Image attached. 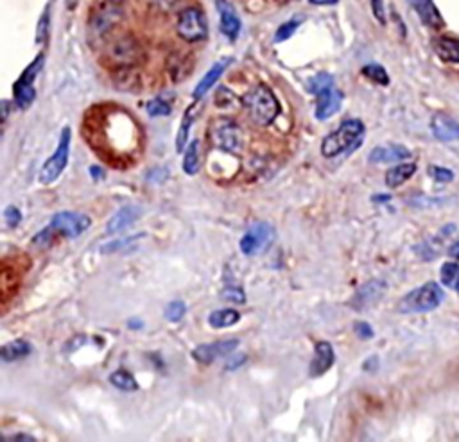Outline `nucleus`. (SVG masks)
<instances>
[{
  "label": "nucleus",
  "instance_id": "nucleus-1",
  "mask_svg": "<svg viewBox=\"0 0 459 442\" xmlns=\"http://www.w3.org/2000/svg\"><path fill=\"white\" fill-rule=\"evenodd\" d=\"M364 124L357 119H348L337 127L334 133L321 141V154L325 158H336L343 153H352L362 144L364 138Z\"/></svg>",
  "mask_w": 459,
  "mask_h": 442
},
{
  "label": "nucleus",
  "instance_id": "nucleus-2",
  "mask_svg": "<svg viewBox=\"0 0 459 442\" xmlns=\"http://www.w3.org/2000/svg\"><path fill=\"white\" fill-rule=\"evenodd\" d=\"M243 104L250 113V119L262 127L273 124V120L277 119L278 113H280V104H278L277 97L273 95L271 90L264 85H258L250 90L244 95Z\"/></svg>",
  "mask_w": 459,
  "mask_h": 442
},
{
  "label": "nucleus",
  "instance_id": "nucleus-3",
  "mask_svg": "<svg viewBox=\"0 0 459 442\" xmlns=\"http://www.w3.org/2000/svg\"><path fill=\"white\" fill-rule=\"evenodd\" d=\"M309 90L317 97L316 119L327 120L336 115L343 102V93L334 85V77L329 74H317L309 81Z\"/></svg>",
  "mask_w": 459,
  "mask_h": 442
},
{
  "label": "nucleus",
  "instance_id": "nucleus-4",
  "mask_svg": "<svg viewBox=\"0 0 459 442\" xmlns=\"http://www.w3.org/2000/svg\"><path fill=\"white\" fill-rule=\"evenodd\" d=\"M445 299V292L438 283L429 281L426 285L418 286V289L411 290L409 293H406L400 299L399 310L400 313H426L433 312L438 306L441 305V301Z\"/></svg>",
  "mask_w": 459,
  "mask_h": 442
},
{
  "label": "nucleus",
  "instance_id": "nucleus-5",
  "mask_svg": "<svg viewBox=\"0 0 459 442\" xmlns=\"http://www.w3.org/2000/svg\"><path fill=\"white\" fill-rule=\"evenodd\" d=\"M68 156H70V127H63L56 151L40 168L41 185H51L63 174L65 167L68 163Z\"/></svg>",
  "mask_w": 459,
  "mask_h": 442
},
{
  "label": "nucleus",
  "instance_id": "nucleus-6",
  "mask_svg": "<svg viewBox=\"0 0 459 442\" xmlns=\"http://www.w3.org/2000/svg\"><path fill=\"white\" fill-rule=\"evenodd\" d=\"M176 31H178L181 40L196 43V41L205 40L206 34H209V26H206L205 15L199 9L187 8L179 13Z\"/></svg>",
  "mask_w": 459,
  "mask_h": 442
},
{
  "label": "nucleus",
  "instance_id": "nucleus-7",
  "mask_svg": "<svg viewBox=\"0 0 459 442\" xmlns=\"http://www.w3.org/2000/svg\"><path fill=\"white\" fill-rule=\"evenodd\" d=\"M124 8L120 0H105L90 18V31L95 36H105L108 31H112L120 22Z\"/></svg>",
  "mask_w": 459,
  "mask_h": 442
},
{
  "label": "nucleus",
  "instance_id": "nucleus-8",
  "mask_svg": "<svg viewBox=\"0 0 459 442\" xmlns=\"http://www.w3.org/2000/svg\"><path fill=\"white\" fill-rule=\"evenodd\" d=\"M273 237H275V230L271 224L255 222L253 226L248 227L244 237L241 238V251L246 257H257L271 244Z\"/></svg>",
  "mask_w": 459,
  "mask_h": 442
},
{
  "label": "nucleus",
  "instance_id": "nucleus-9",
  "mask_svg": "<svg viewBox=\"0 0 459 442\" xmlns=\"http://www.w3.org/2000/svg\"><path fill=\"white\" fill-rule=\"evenodd\" d=\"M92 226V220L88 215L79 212H60L51 220V227L58 231V235H63L67 238H78Z\"/></svg>",
  "mask_w": 459,
  "mask_h": 442
},
{
  "label": "nucleus",
  "instance_id": "nucleus-10",
  "mask_svg": "<svg viewBox=\"0 0 459 442\" xmlns=\"http://www.w3.org/2000/svg\"><path fill=\"white\" fill-rule=\"evenodd\" d=\"M213 141H216L219 149L226 151V153L239 154L244 149V133L236 122L223 120L216 126Z\"/></svg>",
  "mask_w": 459,
  "mask_h": 442
},
{
  "label": "nucleus",
  "instance_id": "nucleus-11",
  "mask_svg": "<svg viewBox=\"0 0 459 442\" xmlns=\"http://www.w3.org/2000/svg\"><path fill=\"white\" fill-rule=\"evenodd\" d=\"M41 63H43V58L41 56L36 58V60H34V63L31 65V67L27 68L22 75H20L19 81L15 82V88H13V92H15V102L20 109H27L31 104H33L34 99H36V92H34L33 82H34V79H36L38 72H40Z\"/></svg>",
  "mask_w": 459,
  "mask_h": 442
},
{
  "label": "nucleus",
  "instance_id": "nucleus-12",
  "mask_svg": "<svg viewBox=\"0 0 459 442\" xmlns=\"http://www.w3.org/2000/svg\"><path fill=\"white\" fill-rule=\"evenodd\" d=\"M236 347H239V340L237 338H230V340H217L212 344H203L198 346L192 351V358L199 364H212L217 358L228 357L236 351Z\"/></svg>",
  "mask_w": 459,
  "mask_h": 442
},
{
  "label": "nucleus",
  "instance_id": "nucleus-13",
  "mask_svg": "<svg viewBox=\"0 0 459 442\" xmlns=\"http://www.w3.org/2000/svg\"><path fill=\"white\" fill-rule=\"evenodd\" d=\"M142 56L140 45L133 38H120L110 50V58L119 65L120 68H131Z\"/></svg>",
  "mask_w": 459,
  "mask_h": 442
},
{
  "label": "nucleus",
  "instance_id": "nucleus-14",
  "mask_svg": "<svg viewBox=\"0 0 459 442\" xmlns=\"http://www.w3.org/2000/svg\"><path fill=\"white\" fill-rule=\"evenodd\" d=\"M386 292V283L381 279H374L368 281L354 293V298L350 299V306L354 310H366L374 306L379 299L384 296Z\"/></svg>",
  "mask_w": 459,
  "mask_h": 442
},
{
  "label": "nucleus",
  "instance_id": "nucleus-15",
  "mask_svg": "<svg viewBox=\"0 0 459 442\" xmlns=\"http://www.w3.org/2000/svg\"><path fill=\"white\" fill-rule=\"evenodd\" d=\"M314 351H316V357H314L312 364H310L309 374L312 376V378H317V376L325 374L327 371L332 369L334 362H336V353H334L332 344L327 340L316 342Z\"/></svg>",
  "mask_w": 459,
  "mask_h": 442
},
{
  "label": "nucleus",
  "instance_id": "nucleus-16",
  "mask_svg": "<svg viewBox=\"0 0 459 442\" xmlns=\"http://www.w3.org/2000/svg\"><path fill=\"white\" fill-rule=\"evenodd\" d=\"M431 129H433L434 136L441 141L459 140V124L454 119L445 115V113H438V115L433 117Z\"/></svg>",
  "mask_w": 459,
  "mask_h": 442
},
{
  "label": "nucleus",
  "instance_id": "nucleus-17",
  "mask_svg": "<svg viewBox=\"0 0 459 442\" xmlns=\"http://www.w3.org/2000/svg\"><path fill=\"white\" fill-rule=\"evenodd\" d=\"M140 215H142V210H140L139 206H134V205L124 206V208H120L119 212L110 219L108 226H106V231H108L110 235L120 233V231H124L126 227L133 226V224L140 219Z\"/></svg>",
  "mask_w": 459,
  "mask_h": 442
},
{
  "label": "nucleus",
  "instance_id": "nucleus-18",
  "mask_svg": "<svg viewBox=\"0 0 459 442\" xmlns=\"http://www.w3.org/2000/svg\"><path fill=\"white\" fill-rule=\"evenodd\" d=\"M217 9H219L221 15V31H223V34L230 40H236L241 31V20L237 16L236 9L228 4L226 0H217Z\"/></svg>",
  "mask_w": 459,
  "mask_h": 442
},
{
  "label": "nucleus",
  "instance_id": "nucleus-19",
  "mask_svg": "<svg viewBox=\"0 0 459 442\" xmlns=\"http://www.w3.org/2000/svg\"><path fill=\"white\" fill-rule=\"evenodd\" d=\"M371 163H395L411 158V151L403 145H388V147H375L370 153Z\"/></svg>",
  "mask_w": 459,
  "mask_h": 442
},
{
  "label": "nucleus",
  "instance_id": "nucleus-20",
  "mask_svg": "<svg viewBox=\"0 0 459 442\" xmlns=\"http://www.w3.org/2000/svg\"><path fill=\"white\" fill-rule=\"evenodd\" d=\"M411 6L418 13L420 20L426 23L431 29H440L443 26V18H441L440 11H438L436 4L433 0H411Z\"/></svg>",
  "mask_w": 459,
  "mask_h": 442
},
{
  "label": "nucleus",
  "instance_id": "nucleus-21",
  "mask_svg": "<svg viewBox=\"0 0 459 442\" xmlns=\"http://www.w3.org/2000/svg\"><path fill=\"white\" fill-rule=\"evenodd\" d=\"M434 50L445 63L459 65V40L450 36H441L434 41Z\"/></svg>",
  "mask_w": 459,
  "mask_h": 442
},
{
  "label": "nucleus",
  "instance_id": "nucleus-22",
  "mask_svg": "<svg viewBox=\"0 0 459 442\" xmlns=\"http://www.w3.org/2000/svg\"><path fill=\"white\" fill-rule=\"evenodd\" d=\"M31 351H33V347H31L29 342L19 338V340H13L9 342V344H6V346L0 350V358H2V362H6V364H11V362H19L27 358L31 355Z\"/></svg>",
  "mask_w": 459,
  "mask_h": 442
},
{
  "label": "nucleus",
  "instance_id": "nucleus-23",
  "mask_svg": "<svg viewBox=\"0 0 459 442\" xmlns=\"http://www.w3.org/2000/svg\"><path fill=\"white\" fill-rule=\"evenodd\" d=\"M228 65H230V60H221V61H217V63L213 65L209 72H206L205 77L198 82V86H196V90H194L196 99H201V97L205 95L210 88H213V85L219 81V77L223 75V72L226 70Z\"/></svg>",
  "mask_w": 459,
  "mask_h": 442
},
{
  "label": "nucleus",
  "instance_id": "nucleus-24",
  "mask_svg": "<svg viewBox=\"0 0 459 442\" xmlns=\"http://www.w3.org/2000/svg\"><path fill=\"white\" fill-rule=\"evenodd\" d=\"M416 172V165L415 163H400L396 167L389 168L388 174H386V185L389 188H399L402 186L403 183L409 181Z\"/></svg>",
  "mask_w": 459,
  "mask_h": 442
},
{
  "label": "nucleus",
  "instance_id": "nucleus-25",
  "mask_svg": "<svg viewBox=\"0 0 459 442\" xmlns=\"http://www.w3.org/2000/svg\"><path fill=\"white\" fill-rule=\"evenodd\" d=\"M241 313L237 310L226 308V310H217V312H212L209 317V324L216 330H221V328H230L233 324L239 323Z\"/></svg>",
  "mask_w": 459,
  "mask_h": 442
},
{
  "label": "nucleus",
  "instance_id": "nucleus-26",
  "mask_svg": "<svg viewBox=\"0 0 459 442\" xmlns=\"http://www.w3.org/2000/svg\"><path fill=\"white\" fill-rule=\"evenodd\" d=\"M110 383L115 389L122 390V392H137L139 390V382L134 379V376L131 374L126 369H119V371L110 374Z\"/></svg>",
  "mask_w": 459,
  "mask_h": 442
},
{
  "label": "nucleus",
  "instance_id": "nucleus-27",
  "mask_svg": "<svg viewBox=\"0 0 459 442\" xmlns=\"http://www.w3.org/2000/svg\"><path fill=\"white\" fill-rule=\"evenodd\" d=\"M194 109L196 104L191 106V108L185 112V115H183L181 126H179L178 136H176V151H178V153H181V151L187 147V138L189 134H191L192 124H194Z\"/></svg>",
  "mask_w": 459,
  "mask_h": 442
},
{
  "label": "nucleus",
  "instance_id": "nucleus-28",
  "mask_svg": "<svg viewBox=\"0 0 459 442\" xmlns=\"http://www.w3.org/2000/svg\"><path fill=\"white\" fill-rule=\"evenodd\" d=\"M199 171V140H192L187 145V153L183 158V172L187 176H196Z\"/></svg>",
  "mask_w": 459,
  "mask_h": 442
},
{
  "label": "nucleus",
  "instance_id": "nucleus-29",
  "mask_svg": "<svg viewBox=\"0 0 459 442\" xmlns=\"http://www.w3.org/2000/svg\"><path fill=\"white\" fill-rule=\"evenodd\" d=\"M362 74L370 79V81L377 82V85H382V86L389 85L388 72H386L381 65H366V67L362 68Z\"/></svg>",
  "mask_w": 459,
  "mask_h": 442
},
{
  "label": "nucleus",
  "instance_id": "nucleus-30",
  "mask_svg": "<svg viewBox=\"0 0 459 442\" xmlns=\"http://www.w3.org/2000/svg\"><path fill=\"white\" fill-rule=\"evenodd\" d=\"M221 299L228 303H233V305H244L246 303V293L241 286H226L221 292Z\"/></svg>",
  "mask_w": 459,
  "mask_h": 442
},
{
  "label": "nucleus",
  "instance_id": "nucleus-31",
  "mask_svg": "<svg viewBox=\"0 0 459 442\" xmlns=\"http://www.w3.org/2000/svg\"><path fill=\"white\" fill-rule=\"evenodd\" d=\"M147 113L151 117H167L171 115V104L165 101L164 97H157V99L147 102Z\"/></svg>",
  "mask_w": 459,
  "mask_h": 442
},
{
  "label": "nucleus",
  "instance_id": "nucleus-32",
  "mask_svg": "<svg viewBox=\"0 0 459 442\" xmlns=\"http://www.w3.org/2000/svg\"><path fill=\"white\" fill-rule=\"evenodd\" d=\"M459 276V265L455 262H447V264L441 265V283L447 286L455 285Z\"/></svg>",
  "mask_w": 459,
  "mask_h": 442
},
{
  "label": "nucleus",
  "instance_id": "nucleus-33",
  "mask_svg": "<svg viewBox=\"0 0 459 442\" xmlns=\"http://www.w3.org/2000/svg\"><path fill=\"white\" fill-rule=\"evenodd\" d=\"M185 312H187V306H185V303L172 301V303H169L167 308H165V319H167L169 323H179V320L183 319V316H185Z\"/></svg>",
  "mask_w": 459,
  "mask_h": 442
},
{
  "label": "nucleus",
  "instance_id": "nucleus-34",
  "mask_svg": "<svg viewBox=\"0 0 459 442\" xmlns=\"http://www.w3.org/2000/svg\"><path fill=\"white\" fill-rule=\"evenodd\" d=\"M56 235H58L56 230H53L51 226L45 227V230H41L40 233L33 238V245L40 247V249H43V247H49V245L54 242V238H56Z\"/></svg>",
  "mask_w": 459,
  "mask_h": 442
},
{
  "label": "nucleus",
  "instance_id": "nucleus-35",
  "mask_svg": "<svg viewBox=\"0 0 459 442\" xmlns=\"http://www.w3.org/2000/svg\"><path fill=\"white\" fill-rule=\"evenodd\" d=\"M4 219L9 227H16L20 224V220H22V212L16 206H8L4 210Z\"/></svg>",
  "mask_w": 459,
  "mask_h": 442
},
{
  "label": "nucleus",
  "instance_id": "nucleus-36",
  "mask_svg": "<svg viewBox=\"0 0 459 442\" xmlns=\"http://www.w3.org/2000/svg\"><path fill=\"white\" fill-rule=\"evenodd\" d=\"M429 174L433 176L436 181H441V183H448L454 179V172L448 171V168H443V167H431Z\"/></svg>",
  "mask_w": 459,
  "mask_h": 442
},
{
  "label": "nucleus",
  "instance_id": "nucleus-37",
  "mask_svg": "<svg viewBox=\"0 0 459 442\" xmlns=\"http://www.w3.org/2000/svg\"><path fill=\"white\" fill-rule=\"evenodd\" d=\"M298 29V22H287L284 23V26H280V29L277 31V34H275V40L277 41H285L287 38L292 36V33Z\"/></svg>",
  "mask_w": 459,
  "mask_h": 442
},
{
  "label": "nucleus",
  "instance_id": "nucleus-38",
  "mask_svg": "<svg viewBox=\"0 0 459 442\" xmlns=\"http://www.w3.org/2000/svg\"><path fill=\"white\" fill-rule=\"evenodd\" d=\"M137 238H142V235H137V237H133L130 240V238H127V240H122V242H112V244H106V245H102L101 247V253H113V251H120L124 247V245H131V242L133 240H137Z\"/></svg>",
  "mask_w": 459,
  "mask_h": 442
},
{
  "label": "nucleus",
  "instance_id": "nucleus-39",
  "mask_svg": "<svg viewBox=\"0 0 459 442\" xmlns=\"http://www.w3.org/2000/svg\"><path fill=\"white\" fill-rule=\"evenodd\" d=\"M354 330L355 333H357L361 338H364V340H370V338L375 337L374 328H371L368 323H355Z\"/></svg>",
  "mask_w": 459,
  "mask_h": 442
},
{
  "label": "nucleus",
  "instance_id": "nucleus-40",
  "mask_svg": "<svg viewBox=\"0 0 459 442\" xmlns=\"http://www.w3.org/2000/svg\"><path fill=\"white\" fill-rule=\"evenodd\" d=\"M371 8H374L375 18L381 23H386V13H384V2L382 0H371Z\"/></svg>",
  "mask_w": 459,
  "mask_h": 442
},
{
  "label": "nucleus",
  "instance_id": "nucleus-41",
  "mask_svg": "<svg viewBox=\"0 0 459 442\" xmlns=\"http://www.w3.org/2000/svg\"><path fill=\"white\" fill-rule=\"evenodd\" d=\"M6 442H16V441H23V442H34L36 438L33 437V435L29 433H19V435H13V437H4Z\"/></svg>",
  "mask_w": 459,
  "mask_h": 442
},
{
  "label": "nucleus",
  "instance_id": "nucleus-42",
  "mask_svg": "<svg viewBox=\"0 0 459 442\" xmlns=\"http://www.w3.org/2000/svg\"><path fill=\"white\" fill-rule=\"evenodd\" d=\"M244 362H246V357H244V355H239V357L232 358V360H228V364H226V371H232V369L239 367V365H243V364H244Z\"/></svg>",
  "mask_w": 459,
  "mask_h": 442
},
{
  "label": "nucleus",
  "instance_id": "nucleus-43",
  "mask_svg": "<svg viewBox=\"0 0 459 442\" xmlns=\"http://www.w3.org/2000/svg\"><path fill=\"white\" fill-rule=\"evenodd\" d=\"M448 254H450L454 260H459V240H455L454 244L450 245V249H448Z\"/></svg>",
  "mask_w": 459,
  "mask_h": 442
},
{
  "label": "nucleus",
  "instance_id": "nucleus-44",
  "mask_svg": "<svg viewBox=\"0 0 459 442\" xmlns=\"http://www.w3.org/2000/svg\"><path fill=\"white\" fill-rule=\"evenodd\" d=\"M8 117H9V102L4 101V102H2V122L6 124Z\"/></svg>",
  "mask_w": 459,
  "mask_h": 442
},
{
  "label": "nucleus",
  "instance_id": "nucleus-45",
  "mask_svg": "<svg viewBox=\"0 0 459 442\" xmlns=\"http://www.w3.org/2000/svg\"><path fill=\"white\" fill-rule=\"evenodd\" d=\"M312 4H320V6H329V4H336L337 0H310Z\"/></svg>",
  "mask_w": 459,
  "mask_h": 442
},
{
  "label": "nucleus",
  "instance_id": "nucleus-46",
  "mask_svg": "<svg viewBox=\"0 0 459 442\" xmlns=\"http://www.w3.org/2000/svg\"><path fill=\"white\" fill-rule=\"evenodd\" d=\"M90 172H92V174H94V179L102 178V174H105V172H102L101 168H99V167H92V168H90Z\"/></svg>",
  "mask_w": 459,
  "mask_h": 442
},
{
  "label": "nucleus",
  "instance_id": "nucleus-47",
  "mask_svg": "<svg viewBox=\"0 0 459 442\" xmlns=\"http://www.w3.org/2000/svg\"><path fill=\"white\" fill-rule=\"evenodd\" d=\"M127 326L133 328V330H139V328H142V323H140V320H130V323H127Z\"/></svg>",
  "mask_w": 459,
  "mask_h": 442
},
{
  "label": "nucleus",
  "instance_id": "nucleus-48",
  "mask_svg": "<svg viewBox=\"0 0 459 442\" xmlns=\"http://www.w3.org/2000/svg\"><path fill=\"white\" fill-rule=\"evenodd\" d=\"M455 290H458V292H459V276H458V281H455Z\"/></svg>",
  "mask_w": 459,
  "mask_h": 442
}]
</instances>
